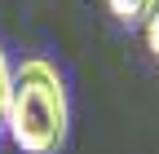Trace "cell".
I'll return each mask as SVG.
<instances>
[{
    "label": "cell",
    "instance_id": "cell-3",
    "mask_svg": "<svg viewBox=\"0 0 159 154\" xmlns=\"http://www.w3.org/2000/svg\"><path fill=\"white\" fill-rule=\"evenodd\" d=\"M142 40H146V53L159 62V0H150V9L142 18Z\"/></svg>",
    "mask_w": 159,
    "mask_h": 154
},
{
    "label": "cell",
    "instance_id": "cell-2",
    "mask_svg": "<svg viewBox=\"0 0 159 154\" xmlns=\"http://www.w3.org/2000/svg\"><path fill=\"white\" fill-rule=\"evenodd\" d=\"M106 5H111V18H119L124 27H133V22H142V18H146L150 0H106Z\"/></svg>",
    "mask_w": 159,
    "mask_h": 154
},
{
    "label": "cell",
    "instance_id": "cell-4",
    "mask_svg": "<svg viewBox=\"0 0 159 154\" xmlns=\"http://www.w3.org/2000/svg\"><path fill=\"white\" fill-rule=\"evenodd\" d=\"M9 84H13V71L5 62V53H0V128H5V110H9Z\"/></svg>",
    "mask_w": 159,
    "mask_h": 154
},
{
    "label": "cell",
    "instance_id": "cell-1",
    "mask_svg": "<svg viewBox=\"0 0 159 154\" xmlns=\"http://www.w3.org/2000/svg\"><path fill=\"white\" fill-rule=\"evenodd\" d=\"M5 128L22 154H53L66 137V88L53 62L31 57L13 71Z\"/></svg>",
    "mask_w": 159,
    "mask_h": 154
}]
</instances>
